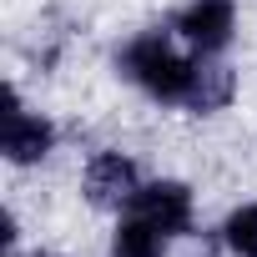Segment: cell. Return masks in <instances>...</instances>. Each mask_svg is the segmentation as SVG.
<instances>
[{"instance_id": "6da1fadb", "label": "cell", "mask_w": 257, "mask_h": 257, "mask_svg": "<svg viewBox=\"0 0 257 257\" xmlns=\"http://www.w3.org/2000/svg\"><path fill=\"white\" fill-rule=\"evenodd\" d=\"M116 71L126 86H137L147 101L157 106H177L182 101V86L192 76V56L182 51V41L172 36V26H147L137 36H126L116 46Z\"/></svg>"}, {"instance_id": "277c9868", "label": "cell", "mask_w": 257, "mask_h": 257, "mask_svg": "<svg viewBox=\"0 0 257 257\" xmlns=\"http://www.w3.org/2000/svg\"><path fill=\"white\" fill-rule=\"evenodd\" d=\"M167 26L192 56H222L237 41V6L232 0H187L172 11Z\"/></svg>"}, {"instance_id": "3957f363", "label": "cell", "mask_w": 257, "mask_h": 257, "mask_svg": "<svg viewBox=\"0 0 257 257\" xmlns=\"http://www.w3.org/2000/svg\"><path fill=\"white\" fill-rule=\"evenodd\" d=\"M61 142V126L21 101L16 86H6V126H0V152L11 167H41Z\"/></svg>"}, {"instance_id": "30bf717a", "label": "cell", "mask_w": 257, "mask_h": 257, "mask_svg": "<svg viewBox=\"0 0 257 257\" xmlns=\"http://www.w3.org/2000/svg\"><path fill=\"white\" fill-rule=\"evenodd\" d=\"M202 257H207V252H202Z\"/></svg>"}, {"instance_id": "ba28073f", "label": "cell", "mask_w": 257, "mask_h": 257, "mask_svg": "<svg viewBox=\"0 0 257 257\" xmlns=\"http://www.w3.org/2000/svg\"><path fill=\"white\" fill-rule=\"evenodd\" d=\"M217 242H222L232 257H257V202H237V207L222 217Z\"/></svg>"}, {"instance_id": "9c48e42d", "label": "cell", "mask_w": 257, "mask_h": 257, "mask_svg": "<svg viewBox=\"0 0 257 257\" xmlns=\"http://www.w3.org/2000/svg\"><path fill=\"white\" fill-rule=\"evenodd\" d=\"M31 257H66V252H31Z\"/></svg>"}, {"instance_id": "7a4b0ae2", "label": "cell", "mask_w": 257, "mask_h": 257, "mask_svg": "<svg viewBox=\"0 0 257 257\" xmlns=\"http://www.w3.org/2000/svg\"><path fill=\"white\" fill-rule=\"evenodd\" d=\"M147 187L142 177V162L132 152H121V147H101L86 157L81 167V197L96 207V212H126L137 202V192Z\"/></svg>"}, {"instance_id": "5b68a950", "label": "cell", "mask_w": 257, "mask_h": 257, "mask_svg": "<svg viewBox=\"0 0 257 257\" xmlns=\"http://www.w3.org/2000/svg\"><path fill=\"white\" fill-rule=\"evenodd\" d=\"M126 212H137L142 222H152L167 242H177V237H187V232L197 227V197H192V187L177 182V177H152Z\"/></svg>"}, {"instance_id": "8992f818", "label": "cell", "mask_w": 257, "mask_h": 257, "mask_svg": "<svg viewBox=\"0 0 257 257\" xmlns=\"http://www.w3.org/2000/svg\"><path fill=\"white\" fill-rule=\"evenodd\" d=\"M237 101V71L222 56H192V76L182 86V111L187 116H217Z\"/></svg>"}, {"instance_id": "52a82bcc", "label": "cell", "mask_w": 257, "mask_h": 257, "mask_svg": "<svg viewBox=\"0 0 257 257\" xmlns=\"http://www.w3.org/2000/svg\"><path fill=\"white\" fill-rule=\"evenodd\" d=\"M167 247L172 242L152 222H142L137 212H116V232H111L106 257H167Z\"/></svg>"}]
</instances>
